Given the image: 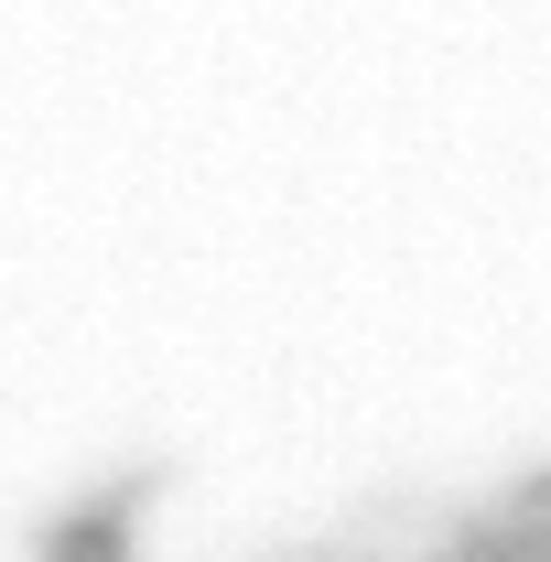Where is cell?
<instances>
[{
    "label": "cell",
    "instance_id": "cell-1",
    "mask_svg": "<svg viewBox=\"0 0 551 562\" xmlns=\"http://www.w3.org/2000/svg\"><path fill=\"white\" fill-rule=\"evenodd\" d=\"M44 562H131V497H98L87 519H66L44 541Z\"/></svg>",
    "mask_w": 551,
    "mask_h": 562
}]
</instances>
